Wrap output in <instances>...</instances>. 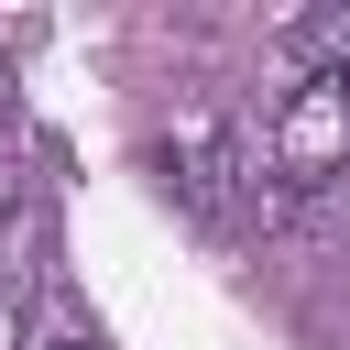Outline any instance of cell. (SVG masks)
<instances>
[{"label":"cell","mask_w":350,"mask_h":350,"mask_svg":"<svg viewBox=\"0 0 350 350\" xmlns=\"http://www.w3.org/2000/svg\"><path fill=\"white\" fill-rule=\"evenodd\" d=\"M262 175L284 197H317L350 175V77H295L262 120Z\"/></svg>","instance_id":"obj_2"},{"label":"cell","mask_w":350,"mask_h":350,"mask_svg":"<svg viewBox=\"0 0 350 350\" xmlns=\"http://www.w3.org/2000/svg\"><path fill=\"white\" fill-rule=\"evenodd\" d=\"M11 339H22V306H11V295H0V350H11Z\"/></svg>","instance_id":"obj_3"},{"label":"cell","mask_w":350,"mask_h":350,"mask_svg":"<svg viewBox=\"0 0 350 350\" xmlns=\"http://www.w3.org/2000/svg\"><path fill=\"white\" fill-rule=\"evenodd\" d=\"M153 164H164V186H175V208L186 219H208V230H230L241 208H252V142H241V120L219 109V98H186L164 131H153Z\"/></svg>","instance_id":"obj_1"}]
</instances>
